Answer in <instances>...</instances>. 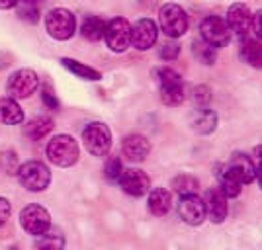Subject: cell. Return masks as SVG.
Masks as SVG:
<instances>
[{
    "mask_svg": "<svg viewBox=\"0 0 262 250\" xmlns=\"http://www.w3.org/2000/svg\"><path fill=\"white\" fill-rule=\"evenodd\" d=\"M217 180H219V190L227 197H237L241 194V190H243V182L231 172L227 164L217 172Z\"/></svg>",
    "mask_w": 262,
    "mask_h": 250,
    "instance_id": "obj_23",
    "label": "cell"
},
{
    "mask_svg": "<svg viewBox=\"0 0 262 250\" xmlns=\"http://www.w3.org/2000/svg\"><path fill=\"white\" fill-rule=\"evenodd\" d=\"M121 152H123V156L129 163H143L149 156V152H151V143H149L147 137L133 133V135H127L123 139V143H121Z\"/></svg>",
    "mask_w": 262,
    "mask_h": 250,
    "instance_id": "obj_16",
    "label": "cell"
},
{
    "mask_svg": "<svg viewBox=\"0 0 262 250\" xmlns=\"http://www.w3.org/2000/svg\"><path fill=\"white\" fill-rule=\"evenodd\" d=\"M61 65L65 66L69 73H73V75L78 76V78H82V80H100V78H102V73H100V71L84 65V63H78L75 59H69V57H63V59H61Z\"/></svg>",
    "mask_w": 262,
    "mask_h": 250,
    "instance_id": "obj_25",
    "label": "cell"
},
{
    "mask_svg": "<svg viewBox=\"0 0 262 250\" xmlns=\"http://www.w3.org/2000/svg\"><path fill=\"white\" fill-rule=\"evenodd\" d=\"M82 143L92 156H106L112 149V131L106 123L92 121L82 131Z\"/></svg>",
    "mask_w": 262,
    "mask_h": 250,
    "instance_id": "obj_6",
    "label": "cell"
},
{
    "mask_svg": "<svg viewBox=\"0 0 262 250\" xmlns=\"http://www.w3.org/2000/svg\"><path fill=\"white\" fill-rule=\"evenodd\" d=\"M252 161H254L256 166H260L262 164V145H258V147L252 151Z\"/></svg>",
    "mask_w": 262,
    "mask_h": 250,
    "instance_id": "obj_37",
    "label": "cell"
},
{
    "mask_svg": "<svg viewBox=\"0 0 262 250\" xmlns=\"http://www.w3.org/2000/svg\"><path fill=\"white\" fill-rule=\"evenodd\" d=\"M209 98H211V94H209V90L206 86H198L194 90V100H196L200 106H206L209 102Z\"/></svg>",
    "mask_w": 262,
    "mask_h": 250,
    "instance_id": "obj_34",
    "label": "cell"
},
{
    "mask_svg": "<svg viewBox=\"0 0 262 250\" xmlns=\"http://www.w3.org/2000/svg\"><path fill=\"white\" fill-rule=\"evenodd\" d=\"M157 82H159V90H161V100L166 106H180L186 98L184 82L182 76L176 71L164 66V69H157Z\"/></svg>",
    "mask_w": 262,
    "mask_h": 250,
    "instance_id": "obj_2",
    "label": "cell"
},
{
    "mask_svg": "<svg viewBox=\"0 0 262 250\" xmlns=\"http://www.w3.org/2000/svg\"><path fill=\"white\" fill-rule=\"evenodd\" d=\"M104 30H106V22L102 18H98V16H86L82 20V26H80V33L88 41L104 39Z\"/></svg>",
    "mask_w": 262,
    "mask_h": 250,
    "instance_id": "obj_24",
    "label": "cell"
},
{
    "mask_svg": "<svg viewBox=\"0 0 262 250\" xmlns=\"http://www.w3.org/2000/svg\"><path fill=\"white\" fill-rule=\"evenodd\" d=\"M217 127V116L211 111V109L200 108L194 111L192 116V129L196 133H202V135H209L213 133Z\"/></svg>",
    "mask_w": 262,
    "mask_h": 250,
    "instance_id": "obj_20",
    "label": "cell"
},
{
    "mask_svg": "<svg viewBox=\"0 0 262 250\" xmlns=\"http://www.w3.org/2000/svg\"><path fill=\"white\" fill-rule=\"evenodd\" d=\"M147 206H149V211L153 215L163 217V215H166L170 211V207H172V196L164 188H153V190H149V201H147Z\"/></svg>",
    "mask_w": 262,
    "mask_h": 250,
    "instance_id": "obj_18",
    "label": "cell"
},
{
    "mask_svg": "<svg viewBox=\"0 0 262 250\" xmlns=\"http://www.w3.org/2000/svg\"><path fill=\"white\" fill-rule=\"evenodd\" d=\"M159 28L151 18H141L131 26V45L137 51H147L157 43Z\"/></svg>",
    "mask_w": 262,
    "mask_h": 250,
    "instance_id": "obj_13",
    "label": "cell"
},
{
    "mask_svg": "<svg viewBox=\"0 0 262 250\" xmlns=\"http://www.w3.org/2000/svg\"><path fill=\"white\" fill-rule=\"evenodd\" d=\"M10 213H12L10 201H8L6 197H0V227L6 225V221L10 219Z\"/></svg>",
    "mask_w": 262,
    "mask_h": 250,
    "instance_id": "obj_32",
    "label": "cell"
},
{
    "mask_svg": "<svg viewBox=\"0 0 262 250\" xmlns=\"http://www.w3.org/2000/svg\"><path fill=\"white\" fill-rule=\"evenodd\" d=\"M18 14H20V18L26 20V22H32L35 24L39 20V6L37 4H30V2H18Z\"/></svg>",
    "mask_w": 262,
    "mask_h": 250,
    "instance_id": "obj_29",
    "label": "cell"
},
{
    "mask_svg": "<svg viewBox=\"0 0 262 250\" xmlns=\"http://www.w3.org/2000/svg\"><path fill=\"white\" fill-rule=\"evenodd\" d=\"M206 217H209L211 223L215 225H221L225 219H227V213H229V207H227V196L219 190V188H211L206 192Z\"/></svg>",
    "mask_w": 262,
    "mask_h": 250,
    "instance_id": "obj_15",
    "label": "cell"
},
{
    "mask_svg": "<svg viewBox=\"0 0 262 250\" xmlns=\"http://www.w3.org/2000/svg\"><path fill=\"white\" fill-rule=\"evenodd\" d=\"M202 39L213 47H225L231 41V30L221 16H208L200 24Z\"/></svg>",
    "mask_w": 262,
    "mask_h": 250,
    "instance_id": "obj_10",
    "label": "cell"
},
{
    "mask_svg": "<svg viewBox=\"0 0 262 250\" xmlns=\"http://www.w3.org/2000/svg\"><path fill=\"white\" fill-rule=\"evenodd\" d=\"M227 166L243 184H251L252 180L256 178V164L252 161V156L245 154V152H235L229 158Z\"/></svg>",
    "mask_w": 262,
    "mask_h": 250,
    "instance_id": "obj_17",
    "label": "cell"
},
{
    "mask_svg": "<svg viewBox=\"0 0 262 250\" xmlns=\"http://www.w3.org/2000/svg\"><path fill=\"white\" fill-rule=\"evenodd\" d=\"M104 39L110 51L123 53L131 45V24L125 18H112L110 22H106Z\"/></svg>",
    "mask_w": 262,
    "mask_h": 250,
    "instance_id": "obj_9",
    "label": "cell"
},
{
    "mask_svg": "<svg viewBox=\"0 0 262 250\" xmlns=\"http://www.w3.org/2000/svg\"><path fill=\"white\" fill-rule=\"evenodd\" d=\"M20 0H0V10H12L18 6Z\"/></svg>",
    "mask_w": 262,
    "mask_h": 250,
    "instance_id": "obj_36",
    "label": "cell"
},
{
    "mask_svg": "<svg viewBox=\"0 0 262 250\" xmlns=\"http://www.w3.org/2000/svg\"><path fill=\"white\" fill-rule=\"evenodd\" d=\"M159 26L166 37L174 39L188 32V14L182 6H178L174 2L163 4V8L159 10Z\"/></svg>",
    "mask_w": 262,
    "mask_h": 250,
    "instance_id": "obj_5",
    "label": "cell"
},
{
    "mask_svg": "<svg viewBox=\"0 0 262 250\" xmlns=\"http://www.w3.org/2000/svg\"><path fill=\"white\" fill-rule=\"evenodd\" d=\"M45 30L57 41H67L77 32V18L67 8H53L45 16Z\"/></svg>",
    "mask_w": 262,
    "mask_h": 250,
    "instance_id": "obj_3",
    "label": "cell"
},
{
    "mask_svg": "<svg viewBox=\"0 0 262 250\" xmlns=\"http://www.w3.org/2000/svg\"><path fill=\"white\" fill-rule=\"evenodd\" d=\"M121 172H123V164L118 156H110L106 166H104V174L108 178L110 182H118L120 180Z\"/></svg>",
    "mask_w": 262,
    "mask_h": 250,
    "instance_id": "obj_30",
    "label": "cell"
},
{
    "mask_svg": "<svg viewBox=\"0 0 262 250\" xmlns=\"http://www.w3.org/2000/svg\"><path fill=\"white\" fill-rule=\"evenodd\" d=\"M22 2H30V4H37V6L41 4V0H22Z\"/></svg>",
    "mask_w": 262,
    "mask_h": 250,
    "instance_id": "obj_39",
    "label": "cell"
},
{
    "mask_svg": "<svg viewBox=\"0 0 262 250\" xmlns=\"http://www.w3.org/2000/svg\"><path fill=\"white\" fill-rule=\"evenodd\" d=\"M159 55H161L163 59H174V57L180 55V47L176 43H166V45H163V49L159 51Z\"/></svg>",
    "mask_w": 262,
    "mask_h": 250,
    "instance_id": "obj_33",
    "label": "cell"
},
{
    "mask_svg": "<svg viewBox=\"0 0 262 250\" xmlns=\"http://www.w3.org/2000/svg\"><path fill=\"white\" fill-rule=\"evenodd\" d=\"M18 180L28 192H43L51 184V172L41 161H28L18 168Z\"/></svg>",
    "mask_w": 262,
    "mask_h": 250,
    "instance_id": "obj_4",
    "label": "cell"
},
{
    "mask_svg": "<svg viewBox=\"0 0 262 250\" xmlns=\"http://www.w3.org/2000/svg\"><path fill=\"white\" fill-rule=\"evenodd\" d=\"M20 225L28 235L41 237L45 231L51 227V213L37 203L26 206L20 211Z\"/></svg>",
    "mask_w": 262,
    "mask_h": 250,
    "instance_id": "obj_8",
    "label": "cell"
},
{
    "mask_svg": "<svg viewBox=\"0 0 262 250\" xmlns=\"http://www.w3.org/2000/svg\"><path fill=\"white\" fill-rule=\"evenodd\" d=\"M178 217L184 221L190 227H198L206 221V203L202 197L196 194H186L180 196L178 201Z\"/></svg>",
    "mask_w": 262,
    "mask_h": 250,
    "instance_id": "obj_11",
    "label": "cell"
},
{
    "mask_svg": "<svg viewBox=\"0 0 262 250\" xmlns=\"http://www.w3.org/2000/svg\"><path fill=\"white\" fill-rule=\"evenodd\" d=\"M55 123L51 118H47V116H37V118H33L28 125H26V135L32 139V141H41L45 139L51 131H53Z\"/></svg>",
    "mask_w": 262,
    "mask_h": 250,
    "instance_id": "obj_22",
    "label": "cell"
},
{
    "mask_svg": "<svg viewBox=\"0 0 262 250\" xmlns=\"http://www.w3.org/2000/svg\"><path fill=\"white\" fill-rule=\"evenodd\" d=\"M121 190L131 197H141L151 190V178L147 172H143L141 168H127L120 176Z\"/></svg>",
    "mask_w": 262,
    "mask_h": 250,
    "instance_id": "obj_14",
    "label": "cell"
},
{
    "mask_svg": "<svg viewBox=\"0 0 262 250\" xmlns=\"http://www.w3.org/2000/svg\"><path fill=\"white\" fill-rule=\"evenodd\" d=\"M198 186H200V182H198L194 176H190V174H180L172 180V188H174L176 194H180V196H186V194H196Z\"/></svg>",
    "mask_w": 262,
    "mask_h": 250,
    "instance_id": "obj_28",
    "label": "cell"
},
{
    "mask_svg": "<svg viewBox=\"0 0 262 250\" xmlns=\"http://www.w3.org/2000/svg\"><path fill=\"white\" fill-rule=\"evenodd\" d=\"M45 154H47V161L53 163L55 166L69 168V166H73L78 161L80 149H78V143L75 141V137H71V135H55L53 139L47 141Z\"/></svg>",
    "mask_w": 262,
    "mask_h": 250,
    "instance_id": "obj_1",
    "label": "cell"
},
{
    "mask_svg": "<svg viewBox=\"0 0 262 250\" xmlns=\"http://www.w3.org/2000/svg\"><path fill=\"white\" fill-rule=\"evenodd\" d=\"M252 32L256 35V39H262V10L252 14Z\"/></svg>",
    "mask_w": 262,
    "mask_h": 250,
    "instance_id": "obj_35",
    "label": "cell"
},
{
    "mask_svg": "<svg viewBox=\"0 0 262 250\" xmlns=\"http://www.w3.org/2000/svg\"><path fill=\"white\" fill-rule=\"evenodd\" d=\"M35 246L37 248H63L65 246V237L61 235V231H57V229L51 231V227H49L41 235V239L35 242Z\"/></svg>",
    "mask_w": 262,
    "mask_h": 250,
    "instance_id": "obj_27",
    "label": "cell"
},
{
    "mask_svg": "<svg viewBox=\"0 0 262 250\" xmlns=\"http://www.w3.org/2000/svg\"><path fill=\"white\" fill-rule=\"evenodd\" d=\"M256 180H258V186H260V190H262V164L256 166Z\"/></svg>",
    "mask_w": 262,
    "mask_h": 250,
    "instance_id": "obj_38",
    "label": "cell"
},
{
    "mask_svg": "<svg viewBox=\"0 0 262 250\" xmlns=\"http://www.w3.org/2000/svg\"><path fill=\"white\" fill-rule=\"evenodd\" d=\"M24 121V109L10 96L0 98V123L2 125H20Z\"/></svg>",
    "mask_w": 262,
    "mask_h": 250,
    "instance_id": "obj_19",
    "label": "cell"
},
{
    "mask_svg": "<svg viewBox=\"0 0 262 250\" xmlns=\"http://www.w3.org/2000/svg\"><path fill=\"white\" fill-rule=\"evenodd\" d=\"M225 22L229 26L231 33H235V35H239V37L245 39L252 32V12L249 10L247 4L235 2V4H231L229 10H227Z\"/></svg>",
    "mask_w": 262,
    "mask_h": 250,
    "instance_id": "obj_12",
    "label": "cell"
},
{
    "mask_svg": "<svg viewBox=\"0 0 262 250\" xmlns=\"http://www.w3.org/2000/svg\"><path fill=\"white\" fill-rule=\"evenodd\" d=\"M39 88V75L33 69H18L6 82V94L14 100L30 98Z\"/></svg>",
    "mask_w": 262,
    "mask_h": 250,
    "instance_id": "obj_7",
    "label": "cell"
},
{
    "mask_svg": "<svg viewBox=\"0 0 262 250\" xmlns=\"http://www.w3.org/2000/svg\"><path fill=\"white\" fill-rule=\"evenodd\" d=\"M192 53L202 65H213L215 59H217V47L200 39V41H194V45H192Z\"/></svg>",
    "mask_w": 262,
    "mask_h": 250,
    "instance_id": "obj_26",
    "label": "cell"
},
{
    "mask_svg": "<svg viewBox=\"0 0 262 250\" xmlns=\"http://www.w3.org/2000/svg\"><path fill=\"white\" fill-rule=\"evenodd\" d=\"M241 59L249 66L262 69V39H247L241 45Z\"/></svg>",
    "mask_w": 262,
    "mask_h": 250,
    "instance_id": "obj_21",
    "label": "cell"
},
{
    "mask_svg": "<svg viewBox=\"0 0 262 250\" xmlns=\"http://www.w3.org/2000/svg\"><path fill=\"white\" fill-rule=\"evenodd\" d=\"M41 100H43V104L47 106V109H53V111L59 109V106H61V102H59L57 94L53 92V88L47 86V84L41 88Z\"/></svg>",
    "mask_w": 262,
    "mask_h": 250,
    "instance_id": "obj_31",
    "label": "cell"
}]
</instances>
